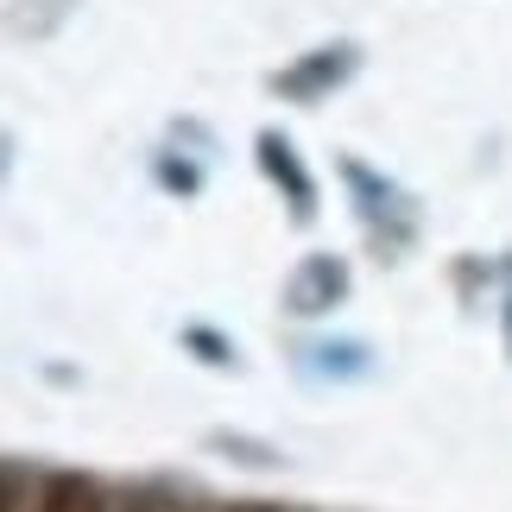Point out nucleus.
<instances>
[{"label": "nucleus", "mask_w": 512, "mask_h": 512, "mask_svg": "<svg viewBox=\"0 0 512 512\" xmlns=\"http://www.w3.org/2000/svg\"><path fill=\"white\" fill-rule=\"evenodd\" d=\"M342 291H348V272H342V260H304L298 266V279H291V291H285V304L291 310H329V304H342Z\"/></svg>", "instance_id": "1"}, {"label": "nucleus", "mask_w": 512, "mask_h": 512, "mask_svg": "<svg viewBox=\"0 0 512 512\" xmlns=\"http://www.w3.org/2000/svg\"><path fill=\"white\" fill-rule=\"evenodd\" d=\"M348 64H354V57H348V51H336V57H329V51H323V57H310V64H298V70H291V76H285V95H298V102H310V89H323V83H336V76H342Z\"/></svg>", "instance_id": "3"}, {"label": "nucleus", "mask_w": 512, "mask_h": 512, "mask_svg": "<svg viewBox=\"0 0 512 512\" xmlns=\"http://www.w3.org/2000/svg\"><path fill=\"white\" fill-rule=\"evenodd\" d=\"M190 342H196V354H203V361H228V348L209 336V329H190Z\"/></svg>", "instance_id": "5"}, {"label": "nucleus", "mask_w": 512, "mask_h": 512, "mask_svg": "<svg viewBox=\"0 0 512 512\" xmlns=\"http://www.w3.org/2000/svg\"><path fill=\"white\" fill-rule=\"evenodd\" d=\"M266 171L272 177H285V190H291V203H298V215H310V177L298 171V159H291V146L285 140H272V133H266Z\"/></svg>", "instance_id": "4"}, {"label": "nucleus", "mask_w": 512, "mask_h": 512, "mask_svg": "<svg viewBox=\"0 0 512 512\" xmlns=\"http://www.w3.org/2000/svg\"><path fill=\"white\" fill-rule=\"evenodd\" d=\"M32 512H108V487L89 475H45L32 487Z\"/></svg>", "instance_id": "2"}]
</instances>
